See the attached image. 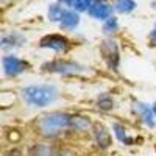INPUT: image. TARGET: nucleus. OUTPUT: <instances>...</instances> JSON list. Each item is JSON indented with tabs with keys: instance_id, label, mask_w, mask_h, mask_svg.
<instances>
[{
	"instance_id": "obj_2",
	"label": "nucleus",
	"mask_w": 156,
	"mask_h": 156,
	"mask_svg": "<svg viewBox=\"0 0 156 156\" xmlns=\"http://www.w3.org/2000/svg\"><path fill=\"white\" fill-rule=\"evenodd\" d=\"M72 115L67 112H61V111H53V112H47L44 114L41 119L37 120V129L39 133L45 137H55L58 136L62 129H66L70 126Z\"/></svg>"
},
{
	"instance_id": "obj_9",
	"label": "nucleus",
	"mask_w": 156,
	"mask_h": 156,
	"mask_svg": "<svg viewBox=\"0 0 156 156\" xmlns=\"http://www.w3.org/2000/svg\"><path fill=\"white\" fill-rule=\"evenodd\" d=\"M80 25V14L75 9H67L59 22V27L62 30H75Z\"/></svg>"
},
{
	"instance_id": "obj_24",
	"label": "nucleus",
	"mask_w": 156,
	"mask_h": 156,
	"mask_svg": "<svg viewBox=\"0 0 156 156\" xmlns=\"http://www.w3.org/2000/svg\"><path fill=\"white\" fill-rule=\"evenodd\" d=\"M151 6H153V8L156 9V2H153V5H151Z\"/></svg>"
},
{
	"instance_id": "obj_13",
	"label": "nucleus",
	"mask_w": 156,
	"mask_h": 156,
	"mask_svg": "<svg viewBox=\"0 0 156 156\" xmlns=\"http://www.w3.org/2000/svg\"><path fill=\"white\" fill-rule=\"evenodd\" d=\"M70 126L76 131H86L87 128H90V119L84 115H72Z\"/></svg>"
},
{
	"instance_id": "obj_4",
	"label": "nucleus",
	"mask_w": 156,
	"mask_h": 156,
	"mask_svg": "<svg viewBox=\"0 0 156 156\" xmlns=\"http://www.w3.org/2000/svg\"><path fill=\"white\" fill-rule=\"evenodd\" d=\"M100 53L105 59V62L108 64V67L112 70H117L119 67V47H117V42L112 41V39H106L103 41V44L100 45Z\"/></svg>"
},
{
	"instance_id": "obj_3",
	"label": "nucleus",
	"mask_w": 156,
	"mask_h": 156,
	"mask_svg": "<svg viewBox=\"0 0 156 156\" xmlns=\"http://www.w3.org/2000/svg\"><path fill=\"white\" fill-rule=\"evenodd\" d=\"M42 69L45 72H51V73H61V75H75L84 70V67L81 64H78L75 61H62V59H55L45 62Z\"/></svg>"
},
{
	"instance_id": "obj_21",
	"label": "nucleus",
	"mask_w": 156,
	"mask_h": 156,
	"mask_svg": "<svg viewBox=\"0 0 156 156\" xmlns=\"http://www.w3.org/2000/svg\"><path fill=\"white\" fill-rule=\"evenodd\" d=\"M58 2L64 3V5H67V6H72V3L75 2V0H58Z\"/></svg>"
},
{
	"instance_id": "obj_6",
	"label": "nucleus",
	"mask_w": 156,
	"mask_h": 156,
	"mask_svg": "<svg viewBox=\"0 0 156 156\" xmlns=\"http://www.w3.org/2000/svg\"><path fill=\"white\" fill-rule=\"evenodd\" d=\"M67 44H69V41L61 34H47L41 39V42H39V45L42 48H50V50H55V51H66Z\"/></svg>"
},
{
	"instance_id": "obj_8",
	"label": "nucleus",
	"mask_w": 156,
	"mask_h": 156,
	"mask_svg": "<svg viewBox=\"0 0 156 156\" xmlns=\"http://www.w3.org/2000/svg\"><path fill=\"white\" fill-rule=\"evenodd\" d=\"M134 111L140 115V119L144 120V123L150 128H153L156 125V117H154V112H153V108H150L148 105H145V103H134Z\"/></svg>"
},
{
	"instance_id": "obj_19",
	"label": "nucleus",
	"mask_w": 156,
	"mask_h": 156,
	"mask_svg": "<svg viewBox=\"0 0 156 156\" xmlns=\"http://www.w3.org/2000/svg\"><path fill=\"white\" fill-rule=\"evenodd\" d=\"M94 3H95V0H75L70 8L75 9L76 12H80V11H89V8L92 6Z\"/></svg>"
},
{
	"instance_id": "obj_10",
	"label": "nucleus",
	"mask_w": 156,
	"mask_h": 156,
	"mask_svg": "<svg viewBox=\"0 0 156 156\" xmlns=\"http://www.w3.org/2000/svg\"><path fill=\"white\" fill-rule=\"evenodd\" d=\"M94 139L100 148H108L111 145V134L103 125L94 126Z\"/></svg>"
},
{
	"instance_id": "obj_12",
	"label": "nucleus",
	"mask_w": 156,
	"mask_h": 156,
	"mask_svg": "<svg viewBox=\"0 0 156 156\" xmlns=\"http://www.w3.org/2000/svg\"><path fill=\"white\" fill-rule=\"evenodd\" d=\"M136 2L134 0H115L114 2V9L122 14H129L131 11L136 9Z\"/></svg>"
},
{
	"instance_id": "obj_25",
	"label": "nucleus",
	"mask_w": 156,
	"mask_h": 156,
	"mask_svg": "<svg viewBox=\"0 0 156 156\" xmlns=\"http://www.w3.org/2000/svg\"><path fill=\"white\" fill-rule=\"evenodd\" d=\"M154 28H156V23H154Z\"/></svg>"
},
{
	"instance_id": "obj_18",
	"label": "nucleus",
	"mask_w": 156,
	"mask_h": 156,
	"mask_svg": "<svg viewBox=\"0 0 156 156\" xmlns=\"http://www.w3.org/2000/svg\"><path fill=\"white\" fill-rule=\"evenodd\" d=\"M117 30H119V22H117V17L111 16L109 19L105 20V23H103V31H105L106 34L115 33Z\"/></svg>"
},
{
	"instance_id": "obj_7",
	"label": "nucleus",
	"mask_w": 156,
	"mask_h": 156,
	"mask_svg": "<svg viewBox=\"0 0 156 156\" xmlns=\"http://www.w3.org/2000/svg\"><path fill=\"white\" fill-rule=\"evenodd\" d=\"M87 14L95 20H106L112 16V6H109L105 2H95L89 8Z\"/></svg>"
},
{
	"instance_id": "obj_17",
	"label": "nucleus",
	"mask_w": 156,
	"mask_h": 156,
	"mask_svg": "<svg viewBox=\"0 0 156 156\" xmlns=\"http://www.w3.org/2000/svg\"><path fill=\"white\" fill-rule=\"evenodd\" d=\"M112 129H114L115 137L119 139L120 142H123V144H131V139L128 137L125 126H122V125H119V123H114V125H112Z\"/></svg>"
},
{
	"instance_id": "obj_20",
	"label": "nucleus",
	"mask_w": 156,
	"mask_h": 156,
	"mask_svg": "<svg viewBox=\"0 0 156 156\" xmlns=\"http://www.w3.org/2000/svg\"><path fill=\"white\" fill-rule=\"evenodd\" d=\"M5 156H22V151L19 148H11L5 153Z\"/></svg>"
},
{
	"instance_id": "obj_22",
	"label": "nucleus",
	"mask_w": 156,
	"mask_h": 156,
	"mask_svg": "<svg viewBox=\"0 0 156 156\" xmlns=\"http://www.w3.org/2000/svg\"><path fill=\"white\" fill-rule=\"evenodd\" d=\"M150 37L153 39V42H154V47H156V28H153V31H151Z\"/></svg>"
},
{
	"instance_id": "obj_14",
	"label": "nucleus",
	"mask_w": 156,
	"mask_h": 156,
	"mask_svg": "<svg viewBox=\"0 0 156 156\" xmlns=\"http://www.w3.org/2000/svg\"><path fill=\"white\" fill-rule=\"evenodd\" d=\"M22 41H23L22 36H19L17 33L5 34L2 37V48L3 50H8V48H12V47H17V45H20Z\"/></svg>"
},
{
	"instance_id": "obj_15",
	"label": "nucleus",
	"mask_w": 156,
	"mask_h": 156,
	"mask_svg": "<svg viewBox=\"0 0 156 156\" xmlns=\"http://www.w3.org/2000/svg\"><path fill=\"white\" fill-rule=\"evenodd\" d=\"M97 105H98V108L103 109V111H109V109L114 108V100H112L108 94H100L98 98H97Z\"/></svg>"
},
{
	"instance_id": "obj_5",
	"label": "nucleus",
	"mask_w": 156,
	"mask_h": 156,
	"mask_svg": "<svg viewBox=\"0 0 156 156\" xmlns=\"http://www.w3.org/2000/svg\"><path fill=\"white\" fill-rule=\"evenodd\" d=\"M2 66H3V72L6 76H16V75L22 73L23 70H27V62H23L22 59H19L14 55L3 56Z\"/></svg>"
},
{
	"instance_id": "obj_1",
	"label": "nucleus",
	"mask_w": 156,
	"mask_h": 156,
	"mask_svg": "<svg viewBox=\"0 0 156 156\" xmlns=\"http://www.w3.org/2000/svg\"><path fill=\"white\" fill-rule=\"evenodd\" d=\"M58 97V90L53 84H34L22 89V98L30 106L42 108L51 105Z\"/></svg>"
},
{
	"instance_id": "obj_16",
	"label": "nucleus",
	"mask_w": 156,
	"mask_h": 156,
	"mask_svg": "<svg viewBox=\"0 0 156 156\" xmlns=\"http://www.w3.org/2000/svg\"><path fill=\"white\" fill-rule=\"evenodd\" d=\"M31 156H55L53 150H51L48 145H42V144H37L31 148L30 151Z\"/></svg>"
},
{
	"instance_id": "obj_11",
	"label": "nucleus",
	"mask_w": 156,
	"mask_h": 156,
	"mask_svg": "<svg viewBox=\"0 0 156 156\" xmlns=\"http://www.w3.org/2000/svg\"><path fill=\"white\" fill-rule=\"evenodd\" d=\"M64 12H66V9H64L59 3H51V5H48V9H47L48 20H50V22H61Z\"/></svg>"
},
{
	"instance_id": "obj_23",
	"label": "nucleus",
	"mask_w": 156,
	"mask_h": 156,
	"mask_svg": "<svg viewBox=\"0 0 156 156\" xmlns=\"http://www.w3.org/2000/svg\"><path fill=\"white\" fill-rule=\"evenodd\" d=\"M153 112H154V117H156V103L153 105Z\"/></svg>"
}]
</instances>
